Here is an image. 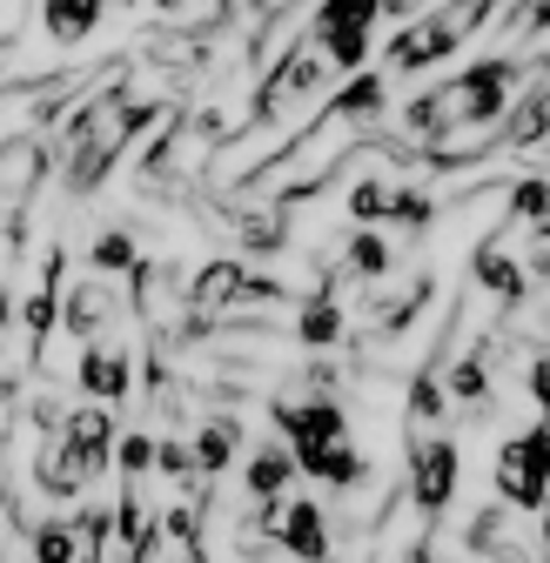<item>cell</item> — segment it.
Listing matches in <instances>:
<instances>
[{
  "mask_svg": "<svg viewBox=\"0 0 550 563\" xmlns=\"http://www.w3.org/2000/svg\"><path fill=\"white\" fill-rule=\"evenodd\" d=\"M75 383H81L88 402L121 409V402L134 396V349H128L121 335H114V342H88V349H81V363H75Z\"/></svg>",
  "mask_w": 550,
  "mask_h": 563,
  "instance_id": "obj_7",
  "label": "cell"
},
{
  "mask_svg": "<svg viewBox=\"0 0 550 563\" xmlns=\"http://www.w3.org/2000/svg\"><path fill=\"white\" fill-rule=\"evenodd\" d=\"M530 67H537V75H530V88H543V95H550V47H543V54H537Z\"/></svg>",
  "mask_w": 550,
  "mask_h": 563,
  "instance_id": "obj_32",
  "label": "cell"
},
{
  "mask_svg": "<svg viewBox=\"0 0 550 563\" xmlns=\"http://www.w3.org/2000/svg\"><path fill=\"white\" fill-rule=\"evenodd\" d=\"M108 21V0H41V41L47 47H81Z\"/></svg>",
  "mask_w": 550,
  "mask_h": 563,
  "instance_id": "obj_14",
  "label": "cell"
},
{
  "mask_svg": "<svg viewBox=\"0 0 550 563\" xmlns=\"http://www.w3.org/2000/svg\"><path fill=\"white\" fill-rule=\"evenodd\" d=\"M383 229H403V235H430L437 229V195L424 181H396L389 195V222Z\"/></svg>",
  "mask_w": 550,
  "mask_h": 563,
  "instance_id": "obj_23",
  "label": "cell"
},
{
  "mask_svg": "<svg viewBox=\"0 0 550 563\" xmlns=\"http://www.w3.org/2000/svg\"><path fill=\"white\" fill-rule=\"evenodd\" d=\"M470 282H476V289H484L497 309H510V316L530 302V275H524V262H517L497 235H491V242H476V255H470Z\"/></svg>",
  "mask_w": 550,
  "mask_h": 563,
  "instance_id": "obj_11",
  "label": "cell"
},
{
  "mask_svg": "<svg viewBox=\"0 0 550 563\" xmlns=\"http://www.w3.org/2000/svg\"><path fill=\"white\" fill-rule=\"evenodd\" d=\"M28 550H34V563H81L75 517H41V523H28Z\"/></svg>",
  "mask_w": 550,
  "mask_h": 563,
  "instance_id": "obj_24",
  "label": "cell"
},
{
  "mask_svg": "<svg viewBox=\"0 0 550 563\" xmlns=\"http://www.w3.org/2000/svg\"><path fill=\"white\" fill-rule=\"evenodd\" d=\"M524 396L537 409H550V342H530V356H524Z\"/></svg>",
  "mask_w": 550,
  "mask_h": 563,
  "instance_id": "obj_29",
  "label": "cell"
},
{
  "mask_svg": "<svg viewBox=\"0 0 550 563\" xmlns=\"http://www.w3.org/2000/svg\"><path fill=\"white\" fill-rule=\"evenodd\" d=\"M389 195H396L389 175H363L342 208H350V222H356V229H383V222H389Z\"/></svg>",
  "mask_w": 550,
  "mask_h": 563,
  "instance_id": "obj_26",
  "label": "cell"
},
{
  "mask_svg": "<svg viewBox=\"0 0 550 563\" xmlns=\"http://www.w3.org/2000/svg\"><path fill=\"white\" fill-rule=\"evenodd\" d=\"M389 268H396V242L383 229H350V242H342V275L370 289V282H389Z\"/></svg>",
  "mask_w": 550,
  "mask_h": 563,
  "instance_id": "obj_17",
  "label": "cell"
},
{
  "mask_svg": "<svg viewBox=\"0 0 550 563\" xmlns=\"http://www.w3.org/2000/svg\"><path fill=\"white\" fill-rule=\"evenodd\" d=\"M47 168H54V148L41 141V128H21V134L0 141V216H21L41 195Z\"/></svg>",
  "mask_w": 550,
  "mask_h": 563,
  "instance_id": "obj_5",
  "label": "cell"
},
{
  "mask_svg": "<svg viewBox=\"0 0 550 563\" xmlns=\"http://www.w3.org/2000/svg\"><path fill=\"white\" fill-rule=\"evenodd\" d=\"M21 329H28V349H34V369L47 363V335L61 329V296L54 289H41V282H34V296L21 302Z\"/></svg>",
  "mask_w": 550,
  "mask_h": 563,
  "instance_id": "obj_25",
  "label": "cell"
},
{
  "mask_svg": "<svg viewBox=\"0 0 550 563\" xmlns=\"http://www.w3.org/2000/svg\"><path fill=\"white\" fill-rule=\"evenodd\" d=\"M148 8H155L168 27H182V21H201V14L216 8V0H148Z\"/></svg>",
  "mask_w": 550,
  "mask_h": 563,
  "instance_id": "obj_30",
  "label": "cell"
},
{
  "mask_svg": "<svg viewBox=\"0 0 550 563\" xmlns=\"http://www.w3.org/2000/svg\"><path fill=\"white\" fill-rule=\"evenodd\" d=\"M409 437H437L443 430V416H450V389H443V369H417V376H409Z\"/></svg>",
  "mask_w": 550,
  "mask_h": 563,
  "instance_id": "obj_19",
  "label": "cell"
},
{
  "mask_svg": "<svg viewBox=\"0 0 550 563\" xmlns=\"http://www.w3.org/2000/svg\"><path fill=\"white\" fill-rule=\"evenodd\" d=\"M376 21H383V0H316L309 41L329 60V75H363L376 47Z\"/></svg>",
  "mask_w": 550,
  "mask_h": 563,
  "instance_id": "obj_1",
  "label": "cell"
},
{
  "mask_svg": "<svg viewBox=\"0 0 550 563\" xmlns=\"http://www.w3.org/2000/svg\"><path fill=\"white\" fill-rule=\"evenodd\" d=\"M389 108V75L383 67H363V75H342L336 88H329V101L316 108V121L322 128H363V121H376Z\"/></svg>",
  "mask_w": 550,
  "mask_h": 563,
  "instance_id": "obj_9",
  "label": "cell"
},
{
  "mask_svg": "<svg viewBox=\"0 0 550 563\" xmlns=\"http://www.w3.org/2000/svg\"><path fill=\"white\" fill-rule=\"evenodd\" d=\"M114 470H121V483L155 476V437H148V430H128V437L114 443Z\"/></svg>",
  "mask_w": 550,
  "mask_h": 563,
  "instance_id": "obj_27",
  "label": "cell"
},
{
  "mask_svg": "<svg viewBox=\"0 0 550 563\" xmlns=\"http://www.w3.org/2000/svg\"><path fill=\"white\" fill-rule=\"evenodd\" d=\"M470 34L450 21V14H424V21H409L389 47H383V75H424V67H443Z\"/></svg>",
  "mask_w": 550,
  "mask_h": 563,
  "instance_id": "obj_6",
  "label": "cell"
},
{
  "mask_svg": "<svg viewBox=\"0 0 550 563\" xmlns=\"http://www.w3.org/2000/svg\"><path fill=\"white\" fill-rule=\"evenodd\" d=\"M491 483H497V504H510L524 517H537L550 504V430H543V422H530V430H517V437L497 443Z\"/></svg>",
  "mask_w": 550,
  "mask_h": 563,
  "instance_id": "obj_2",
  "label": "cell"
},
{
  "mask_svg": "<svg viewBox=\"0 0 550 563\" xmlns=\"http://www.w3.org/2000/svg\"><path fill=\"white\" fill-rule=\"evenodd\" d=\"M296 476L302 470H296V450L289 443H255V456L242 470V489H249V504H283Z\"/></svg>",
  "mask_w": 550,
  "mask_h": 563,
  "instance_id": "obj_15",
  "label": "cell"
},
{
  "mask_svg": "<svg viewBox=\"0 0 550 563\" xmlns=\"http://www.w3.org/2000/svg\"><path fill=\"white\" fill-rule=\"evenodd\" d=\"M504 229H524L530 242H550V175H517L504 188Z\"/></svg>",
  "mask_w": 550,
  "mask_h": 563,
  "instance_id": "obj_16",
  "label": "cell"
},
{
  "mask_svg": "<svg viewBox=\"0 0 550 563\" xmlns=\"http://www.w3.org/2000/svg\"><path fill=\"white\" fill-rule=\"evenodd\" d=\"M242 443H249V430H242V416L235 409H209V416H201L195 422V437H188V450H195V470L201 476H229V463L242 456Z\"/></svg>",
  "mask_w": 550,
  "mask_h": 563,
  "instance_id": "obj_13",
  "label": "cell"
},
{
  "mask_svg": "<svg viewBox=\"0 0 550 563\" xmlns=\"http://www.w3.org/2000/svg\"><path fill=\"white\" fill-rule=\"evenodd\" d=\"M537 141H550V95L524 81V95L504 114V148H537Z\"/></svg>",
  "mask_w": 550,
  "mask_h": 563,
  "instance_id": "obj_21",
  "label": "cell"
},
{
  "mask_svg": "<svg viewBox=\"0 0 550 563\" xmlns=\"http://www.w3.org/2000/svg\"><path fill=\"white\" fill-rule=\"evenodd\" d=\"M61 437L75 443V456H81L95 476H108V470H114V443H121V430H114V409H108V402H81V409H67Z\"/></svg>",
  "mask_w": 550,
  "mask_h": 563,
  "instance_id": "obj_12",
  "label": "cell"
},
{
  "mask_svg": "<svg viewBox=\"0 0 550 563\" xmlns=\"http://www.w3.org/2000/svg\"><path fill=\"white\" fill-rule=\"evenodd\" d=\"M497 27H504V41H537V34H550V0H517Z\"/></svg>",
  "mask_w": 550,
  "mask_h": 563,
  "instance_id": "obj_28",
  "label": "cell"
},
{
  "mask_svg": "<svg viewBox=\"0 0 550 563\" xmlns=\"http://www.w3.org/2000/svg\"><path fill=\"white\" fill-rule=\"evenodd\" d=\"M275 550L296 563H336V523L316 497H283V523H275Z\"/></svg>",
  "mask_w": 550,
  "mask_h": 563,
  "instance_id": "obj_8",
  "label": "cell"
},
{
  "mask_svg": "<svg viewBox=\"0 0 550 563\" xmlns=\"http://www.w3.org/2000/svg\"><path fill=\"white\" fill-rule=\"evenodd\" d=\"M296 470L309 483H322L329 497H350V489H370V456L356 443H296Z\"/></svg>",
  "mask_w": 550,
  "mask_h": 563,
  "instance_id": "obj_10",
  "label": "cell"
},
{
  "mask_svg": "<svg viewBox=\"0 0 550 563\" xmlns=\"http://www.w3.org/2000/svg\"><path fill=\"white\" fill-rule=\"evenodd\" d=\"M134 268H142V242H134V229L108 222L95 242H88V275H108V282H128Z\"/></svg>",
  "mask_w": 550,
  "mask_h": 563,
  "instance_id": "obj_20",
  "label": "cell"
},
{
  "mask_svg": "<svg viewBox=\"0 0 550 563\" xmlns=\"http://www.w3.org/2000/svg\"><path fill=\"white\" fill-rule=\"evenodd\" d=\"M457 483H463V450L437 430V437H409V504H417V517L443 523V510L457 504Z\"/></svg>",
  "mask_w": 550,
  "mask_h": 563,
  "instance_id": "obj_3",
  "label": "cell"
},
{
  "mask_svg": "<svg viewBox=\"0 0 550 563\" xmlns=\"http://www.w3.org/2000/svg\"><path fill=\"white\" fill-rule=\"evenodd\" d=\"M121 316H134V309H128V282L81 275V282H67V289H61V329L75 335L81 349H88V342H114Z\"/></svg>",
  "mask_w": 550,
  "mask_h": 563,
  "instance_id": "obj_4",
  "label": "cell"
},
{
  "mask_svg": "<svg viewBox=\"0 0 550 563\" xmlns=\"http://www.w3.org/2000/svg\"><path fill=\"white\" fill-rule=\"evenodd\" d=\"M383 21H396V27L424 21V0H383Z\"/></svg>",
  "mask_w": 550,
  "mask_h": 563,
  "instance_id": "obj_31",
  "label": "cell"
},
{
  "mask_svg": "<svg viewBox=\"0 0 550 563\" xmlns=\"http://www.w3.org/2000/svg\"><path fill=\"white\" fill-rule=\"evenodd\" d=\"M537 422H543V430H550V409H537Z\"/></svg>",
  "mask_w": 550,
  "mask_h": 563,
  "instance_id": "obj_33",
  "label": "cell"
},
{
  "mask_svg": "<svg viewBox=\"0 0 550 563\" xmlns=\"http://www.w3.org/2000/svg\"><path fill=\"white\" fill-rule=\"evenodd\" d=\"M235 242H242V255H283L289 216L283 208H235Z\"/></svg>",
  "mask_w": 550,
  "mask_h": 563,
  "instance_id": "obj_22",
  "label": "cell"
},
{
  "mask_svg": "<svg viewBox=\"0 0 550 563\" xmlns=\"http://www.w3.org/2000/svg\"><path fill=\"white\" fill-rule=\"evenodd\" d=\"M296 342L302 349H342L350 342V316H342V302L336 296H302V309H296Z\"/></svg>",
  "mask_w": 550,
  "mask_h": 563,
  "instance_id": "obj_18",
  "label": "cell"
}]
</instances>
